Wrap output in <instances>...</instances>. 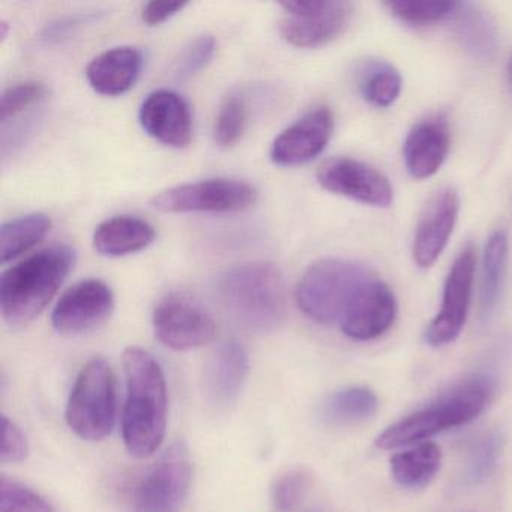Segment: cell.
<instances>
[{
	"label": "cell",
	"instance_id": "obj_3",
	"mask_svg": "<svg viewBox=\"0 0 512 512\" xmlns=\"http://www.w3.org/2000/svg\"><path fill=\"white\" fill-rule=\"evenodd\" d=\"M217 295L230 316L250 331H274L286 317L283 274L272 263L229 269L218 278Z\"/></svg>",
	"mask_w": 512,
	"mask_h": 512
},
{
	"label": "cell",
	"instance_id": "obj_9",
	"mask_svg": "<svg viewBox=\"0 0 512 512\" xmlns=\"http://www.w3.org/2000/svg\"><path fill=\"white\" fill-rule=\"evenodd\" d=\"M280 34L290 46L317 49L344 34L353 17V5L341 0H305L281 4Z\"/></svg>",
	"mask_w": 512,
	"mask_h": 512
},
{
	"label": "cell",
	"instance_id": "obj_29",
	"mask_svg": "<svg viewBox=\"0 0 512 512\" xmlns=\"http://www.w3.org/2000/svg\"><path fill=\"white\" fill-rule=\"evenodd\" d=\"M460 5L457 2L398 0V2H386L385 7L401 23L409 26H430L457 16Z\"/></svg>",
	"mask_w": 512,
	"mask_h": 512
},
{
	"label": "cell",
	"instance_id": "obj_10",
	"mask_svg": "<svg viewBox=\"0 0 512 512\" xmlns=\"http://www.w3.org/2000/svg\"><path fill=\"white\" fill-rule=\"evenodd\" d=\"M155 337L173 350H190L214 340L217 325L205 307L182 293L161 299L152 314Z\"/></svg>",
	"mask_w": 512,
	"mask_h": 512
},
{
	"label": "cell",
	"instance_id": "obj_17",
	"mask_svg": "<svg viewBox=\"0 0 512 512\" xmlns=\"http://www.w3.org/2000/svg\"><path fill=\"white\" fill-rule=\"evenodd\" d=\"M397 317V299L391 287L374 277L341 323V331L358 341H371L385 334Z\"/></svg>",
	"mask_w": 512,
	"mask_h": 512
},
{
	"label": "cell",
	"instance_id": "obj_15",
	"mask_svg": "<svg viewBox=\"0 0 512 512\" xmlns=\"http://www.w3.org/2000/svg\"><path fill=\"white\" fill-rule=\"evenodd\" d=\"M143 131L161 145L187 148L193 139V115L184 97L167 89L152 92L140 107Z\"/></svg>",
	"mask_w": 512,
	"mask_h": 512
},
{
	"label": "cell",
	"instance_id": "obj_28",
	"mask_svg": "<svg viewBox=\"0 0 512 512\" xmlns=\"http://www.w3.org/2000/svg\"><path fill=\"white\" fill-rule=\"evenodd\" d=\"M250 107L247 98L233 94L224 100L214 124V140L221 148L236 145L247 130Z\"/></svg>",
	"mask_w": 512,
	"mask_h": 512
},
{
	"label": "cell",
	"instance_id": "obj_16",
	"mask_svg": "<svg viewBox=\"0 0 512 512\" xmlns=\"http://www.w3.org/2000/svg\"><path fill=\"white\" fill-rule=\"evenodd\" d=\"M460 211V199L454 188L437 191L425 206L413 241V260L419 268L436 263L454 232Z\"/></svg>",
	"mask_w": 512,
	"mask_h": 512
},
{
	"label": "cell",
	"instance_id": "obj_23",
	"mask_svg": "<svg viewBox=\"0 0 512 512\" xmlns=\"http://www.w3.org/2000/svg\"><path fill=\"white\" fill-rule=\"evenodd\" d=\"M356 85L359 94L371 106L386 109L400 97L403 77L400 71L380 59H367L356 70Z\"/></svg>",
	"mask_w": 512,
	"mask_h": 512
},
{
	"label": "cell",
	"instance_id": "obj_6",
	"mask_svg": "<svg viewBox=\"0 0 512 512\" xmlns=\"http://www.w3.org/2000/svg\"><path fill=\"white\" fill-rule=\"evenodd\" d=\"M115 421V374L106 359L95 356L83 365L74 383L67 422L77 436L97 442L112 433Z\"/></svg>",
	"mask_w": 512,
	"mask_h": 512
},
{
	"label": "cell",
	"instance_id": "obj_12",
	"mask_svg": "<svg viewBox=\"0 0 512 512\" xmlns=\"http://www.w3.org/2000/svg\"><path fill=\"white\" fill-rule=\"evenodd\" d=\"M316 178L320 187L329 193L362 205L388 208L394 199L391 182L382 172L352 158L335 157L323 161Z\"/></svg>",
	"mask_w": 512,
	"mask_h": 512
},
{
	"label": "cell",
	"instance_id": "obj_27",
	"mask_svg": "<svg viewBox=\"0 0 512 512\" xmlns=\"http://www.w3.org/2000/svg\"><path fill=\"white\" fill-rule=\"evenodd\" d=\"M503 449L502 434L497 431L484 434L470 449L463 472V484L467 487L481 484L496 469Z\"/></svg>",
	"mask_w": 512,
	"mask_h": 512
},
{
	"label": "cell",
	"instance_id": "obj_21",
	"mask_svg": "<svg viewBox=\"0 0 512 512\" xmlns=\"http://www.w3.org/2000/svg\"><path fill=\"white\" fill-rule=\"evenodd\" d=\"M154 241V226L133 215L110 218L94 233V248L106 257L130 256L145 250Z\"/></svg>",
	"mask_w": 512,
	"mask_h": 512
},
{
	"label": "cell",
	"instance_id": "obj_35",
	"mask_svg": "<svg viewBox=\"0 0 512 512\" xmlns=\"http://www.w3.org/2000/svg\"><path fill=\"white\" fill-rule=\"evenodd\" d=\"M95 14H80V16H68L55 20L44 28L41 41L44 44H59L70 40L83 26L94 22Z\"/></svg>",
	"mask_w": 512,
	"mask_h": 512
},
{
	"label": "cell",
	"instance_id": "obj_5",
	"mask_svg": "<svg viewBox=\"0 0 512 512\" xmlns=\"http://www.w3.org/2000/svg\"><path fill=\"white\" fill-rule=\"evenodd\" d=\"M491 392L493 383L485 377L464 380L439 400L386 428L377 437L376 445L382 449L400 448L430 439L448 428L467 424L482 413L490 401Z\"/></svg>",
	"mask_w": 512,
	"mask_h": 512
},
{
	"label": "cell",
	"instance_id": "obj_38",
	"mask_svg": "<svg viewBox=\"0 0 512 512\" xmlns=\"http://www.w3.org/2000/svg\"><path fill=\"white\" fill-rule=\"evenodd\" d=\"M508 80H509V85H511V88H512V59L508 65Z\"/></svg>",
	"mask_w": 512,
	"mask_h": 512
},
{
	"label": "cell",
	"instance_id": "obj_25",
	"mask_svg": "<svg viewBox=\"0 0 512 512\" xmlns=\"http://www.w3.org/2000/svg\"><path fill=\"white\" fill-rule=\"evenodd\" d=\"M52 229L49 215L34 212L14 218L0 229V260L11 262L37 247Z\"/></svg>",
	"mask_w": 512,
	"mask_h": 512
},
{
	"label": "cell",
	"instance_id": "obj_36",
	"mask_svg": "<svg viewBox=\"0 0 512 512\" xmlns=\"http://www.w3.org/2000/svg\"><path fill=\"white\" fill-rule=\"evenodd\" d=\"M28 454L29 445L25 433L7 416H4V443H2L0 460L2 463H20L26 460Z\"/></svg>",
	"mask_w": 512,
	"mask_h": 512
},
{
	"label": "cell",
	"instance_id": "obj_26",
	"mask_svg": "<svg viewBox=\"0 0 512 512\" xmlns=\"http://www.w3.org/2000/svg\"><path fill=\"white\" fill-rule=\"evenodd\" d=\"M508 250V236L503 230H496L485 245L481 286V314L484 317L493 313L502 295Z\"/></svg>",
	"mask_w": 512,
	"mask_h": 512
},
{
	"label": "cell",
	"instance_id": "obj_18",
	"mask_svg": "<svg viewBox=\"0 0 512 512\" xmlns=\"http://www.w3.org/2000/svg\"><path fill=\"white\" fill-rule=\"evenodd\" d=\"M451 148V133L445 119L430 118L419 122L404 142V163L415 179H428L439 172Z\"/></svg>",
	"mask_w": 512,
	"mask_h": 512
},
{
	"label": "cell",
	"instance_id": "obj_8",
	"mask_svg": "<svg viewBox=\"0 0 512 512\" xmlns=\"http://www.w3.org/2000/svg\"><path fill=\"white\" fill-rule=\"evenodd\" d=\"M190 482V452L178 440L137 482L133 491L134 512H178L190 490Z\"/></svg>",
	"mask_w": 512,
	"mask_h": 512
},
{
	"label": "cell",
	"instance_id": "obj_37",
	"mask_svg": "<svg viewBox=\"0 0 512 512\" xmlns=\"http://www.w3.org/2000/svg\"><path fill=\"white\" fill-rule=\"evenodd\" d=\"M187 4H173V2H149L143 5L142 22L146 26H158L181 13Z\"/></svg>",
	"mask_w": 512,
	"mask_h": 512
},
{
	"label": "cell",
	"instance_id": "obj_2",
	"mask_svg": "<svg viewBox=\"0 0 512 512\" xmlns=\"http://www.w3.org/2000/svg\"><path fill=\"white\" fill-rule=\"evenodd\" d=\"M76 253L56 245L11 266L0 277V311L11 328H22L43 313L73 269Z\"/></svg>",
	"mask_w": 512,
	"mask_h": 512
},
{
	"label": "cell",
	"instance_id": "obj_19",
	"mask_svg": "<svg viewBox=\"0 0 512 512\" xmlns=\"http://www.w3.org/2000/svg\"><path fill=\"white\" fill-rule=\"evenodd\" d=\"M143 55L136 47H115L94 59L86 68V79L98 94H127L142 74Z\"/></svg>",
	"mask_w": 512,
	"mask_h": 512
},
{
	"label": "cell",
	"instance_id": "obj_22",
	"mask_svg": "<svg viewBox=\"0 0 512 512\" xmlns=\"http://www.w3.org/2000/svg\"><path fill=\"white\" fill-rule=\"evenodd\" d=\"M379 407V400L371 389L364 386H350L328 395L320 406V418L329 425L361 424L373 418Z\"/></svg>",
	"mask_w": 512,
	"mask_h": 512
},
{
	"label": "cell",
	"instance_id": "obj_20",
	"mask_svg": "<svg viewBox=\"0 0 512 512\" xmlns=\"http://www.w3.org/2000/svg\"><path fill=\"white\" fill-rule=\"evenodd\" d=\"M248 367L247 350L239 341L221 344L206 368L205 388L211 403L218 407L232 404L244 386Z\"/></svg>",
	"mask_w": 512,
	"mask_h": 512
},
{
	"label": "cell",
	"instance_id": "obj_32",
	"mask_svg": "<svg viewBox=\"0 0 512 512\" xmlns=\"http://www.w3.org/2000/svg\"><path fill=\"white\" fill-rule=\"evenodd\" d=\"M457 16L460 35L467 47L476 55H490L494 50V32L487 19L479 11H464V5H460Z\"/></svg>",
	"mask_w": 512,
	"mask_h": 512
},
{
	"label": "cell",
	"instance_id": "obj_14",
	"mask_svg": "<svg viewBox=\"0 0 512 512\" xmlns=\"http://www.w3.org/2000/svg\"><path fill=\"white\" fill-rule=\"evenodd\" d=\"M334 115L328 107H317L287 127L271 146L275 166L298 167L316 160L332 137Z\"/></svg>",
	"mask_w": 512,
	"mask_h": 512
},
{
	"label": "cell",
	"instance_id": "obj_30",
	"mask_svg": "<svg viewBox=\"0 0 512 512\" xmlns=\"http://www.w3.org/2000/svg\"><path fill=\"white\" fill-rule=\"evenodd\" d=\"M49 97V89L40 82H25L11 86L0 100V121L2 125L16 119L26 110L40 106Z\"/></svg>",
	"mask_w": 512,
	"mask_h": 512
},
{
	"label": "cell",
	"instance_id": "obj_31",
	"mask_svg": "<svg viewBox=\"0 0 512 512\" xmlns=\"http://www.w3.org/2000/svg\"><path fill=\"white\" fill-rule=\"evenodd\" d=\"M0 512H56L52 503L37 491L14 479L0 478Z\"/></svg>",
	"mask_w": 512,
	"mask_h": 512
},
{
	"label": "cell",
	"instance_id": "obj_13",
	"mask_svg": "<svg viewBox=\"0 0 512 512\" xmlns=\"http://www.w3.org/2000/svg\"><path fill=\"white\" fill-rule=\"evenodd\" d=\"M115 308L112 289L101 280L74 284L53 308L52 325L61 334L77 335L103 325Z\"/></svg>",
	"mask_w": 512,
	"mask_h": 512
},
{
	"label": "cell",
	"instance_id": "obj_7",
	"mask_svg": "<svg viewBox=\"0 0 512 512\" xmlns=\"http://www.w3.org/2000/svg\"><path fill=\"white\" fill-rule=\"evenodd\" d=\"M259 193L253 185L238 179H206L161 191L152 206L166 214H232L256 205Z\"/></svg>",
	"mask_w": 512,
	"mask_h": 512
},
{
	"label": "cell",
	"instance_id": "obj_33",
	"mask_svg": "<svg viewBox=\"0 0 512 512\" xmlns=\"http://www.w3.org/2000/svg\"><path fill=\"white\" fill-rule=\"evenodd\" d=\"M215 49H217V41L212 35H202V37L196 38L182 53L181 59L176 65V77L179 80H188L202 73L211 64Z\"/></svg>",
	"mask_w": 512,
	"mask_h": 512
},
{
	"label": "cell",
	"instance_id": "obj_1",
	"mask_svg": "<svg viewBox=\"0 0 512 512\" xmlns=\"http://www.w3.org/2000/svg\"><path fill=\"white\" fill-rule=\"evenodd\" d=\"M127 401L122 416V433L133 457L155 454L166 434L167 388L163 368L154 356L140 347L124 352Z\"/></svg>",
	"mask_w": 512,
	"mask_h": 512
},
{
	"label": "cell",
	"instance_id": "obj_34",
	"mask_svg": "<svg viewBox=\"0 0 512 512\" xmlns=\"http://www.w3.org/2000/svg\"><path fill=\"white\" fill-rule=\"evenodd\" d=\"M310 479L302 472L281 475L272 485V503L278 512H290L298 508L307 493Z\"/></svg>",
	"mask_w": 512,
	"mask_h": 512
},
{
	"label": "cell",
	"instance_id": "obj_11",
	"mask_svg": "<svg viewBox=\"0 0 512 512\" xmlns=\"http://www.w3.org/2000/svg\"><path fill=\"white\" fill-rule=\"evenodd\" d=\"M476 251L466 245L452 263L443 287L442 307L425 331V343L442 347L457 340L463 331L475 280Z\"/></svg>",
	"mask_w": 512,
	"mask_h": 512
},
{
	"label": "cell",
	"instance_id": "obj_24",
	"mask_svg": "<svg viewBox=\"0 0 512 512\" xmlns=\"http://www.w3.org/2000/svg\"><path fill=\"white\" fill-rule=\"evenodd\" d=\"M442 451L436 443H422L391 458L392 478L404 488L427 487L439 472Z\"/></svg>",
	"mask_w": 512,
	"mask_h": 512
},
{
	"label": "cell",
	"instance_id": "obj_4",
	"mask_svg": "<svg viewBox=\"0 0 512 512\" xmlns=\"http://www.w3.org/2000/svg\"><path fill=\"white\" fill-rule=\"evenodd\" d=\"M374 277L376 274L361 263L322 259L302 275L296 287V302L314 322L341 326Z\"/></svg>",
	"mask_w": 512,
	"mask_h": 512
}]
</instances>
